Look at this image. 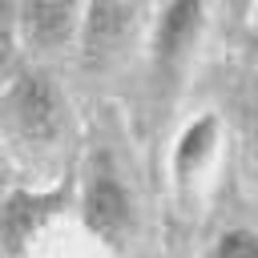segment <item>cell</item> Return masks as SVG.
Returning <instances> with one entry per match:
<instances>
[{
	"label": "cell",
	"mask_w": 258,
	"mask_h": 258,
	"mask_svg": "<svg viewBox=\"0 0 258 258\" xmlns=\"http://www.w3.org/2000/svg\"><path fill=\"white\" fill-rule=\"evenodd\" d=\"M226 8H230V20L234 24H246L250 12H254V0H226Z\"/></svg>",
	"instance_id": "30bf717a"
},
{
	"label": "cell",
	"mask_w": 258,
	"mask_h": 258,
	"mask_svg": "<svg viewBox=\"0 0 258 258\" xmlns=\"http://www.w3.org/2000/svg\"><path fill=\"white\" fill-rule=\"evenodd\" d=\"M202 32H206V0H165L149 44V81L157 97L177 89L189 56L202 44Z\"/></svg>",
	"instance_id": "277c9868"
},
{
	"label": "cell",
	"mask_w": 258,
	"mask_h": 258,
	"mask_svg": "<svg viewBox=\"0 0 258 258\" xmlns=\"http://www.w3.org/2000/svg\"><path fill=\"white\" fill-rule=\"evenodd\" d=\"M81 16H85V0H16L20 48H28L36 60H52L77 48Z\"/></svg>",
	"instance_id": "8992f818"
},
{
	"label": "cell",
	"mask_w": 258,
	"mask_h": 258,
	"mask_svg": "<svg viewBox=\"0 0 258 258\" xmlns=\"http://www.w3.org/2000/svg\"><path fill=\"white\" fill-rule=\"evenodd\" d=\"M218 149V113H198L173 141V189L185 198Z\"/></svg>",
	"instance_id": "52a82bcc"
},
{
	"label": "cell",
	"mask_w": 258,
	"mask_h": 258,
	"mask_svg": "<svg viewBox=\"0 0 258 258\" xmlns=\"http://www.w3.org/2000/svg\"><path fill=\"white\" fill-rule=\"evenodd\" d=\"M4 157H8V149H4V141H0V189H4V173H8V169H4Z\"/></svg>",
	"instance_id": "8fae6325"
},
{
	"label": "cell",
	"mask_w": 258,
	"mask_h": 258,
	"mask_svg": "<svg viewBox=\"0 0 258 258\" xmlns=\"http://www.w3.org/2000/svg\"><path fill=\"white\" fill-rule=\"evenodd\" d=\"M20 52V32H16V0H0V81L12 77V60Z\"/></svg>",
	"instance_id": "9c48e42d"
},
{
	"label": "cell",
	"mask_w": 258,
	"mask_h": 258,
	"mask_svg": "<svg viewBox=\"0 0 258 258\" xmlns=\"http://www.w3.org/2000/svg\"><path fill=\"white\" fill-rule=\"evenodd\" d=\"M141 24L137 0H85L77 56L85 73H109L133 44V32Z\"/></svg>",
	"instance_id": "5b68a950"
},
{
	"label": "cell",
	"mask_w": 258,
	"mask_h": 258,
	"mask_svg": "<svg viewBox=\"0 0 258 258\" xmlns=\"http://www.w3.org/2000/svg\"><path fill=\"white\" fill-rule=\"evenodd\" d=\"M73 173H60L48 189H8L0 198V258H28L48 226L73 206Z\"/></svg>",
	"instance_id": "3957f363"
},
{
	"label": "cell",
	"mask_w": 258,
	"mask_h": 258,
	"mask_svg": "<svg viewBox=\"0 0 258 258\" xmlns=\"http://www.w3.org/2000/svg\"><path fill=\"white\" fill-rule=\"evenodd\" d=\"M77 210L89 238L105 250H125L137 234V194L125 181L113 153H93L85 181L77 185Z\"/></svg>",
	"instance_id": "7a4b0ae2"
},
{
	"label": "cell",
	"mask_w": 258,
	"mask_h": 258,
	"mask_svg": "<svg viewBox=\"0 0 258 258\" xmlns=\"http://www.w3.org/2000/svg\"><path fill=\"white\" fill-rule=\"evenodd\" d=\"M254 129H258V113H254Z\"/></svg>",
	"instance_id": "7c38bea8"
},
{
	"label": "cell",
	"mask_w": 258,
	"mask_h": 258,
	"mask_svg": "<svg viewBox=\"0 0 258 258\" xmlns=\"http://www.w3.org/2000/svg\"><path fill=\"white\" fill-rule=\"evenodd\" d=\"M206 258H258V230H250V226L222 230L214 238V246L206 250Z\"/></svg>",
	"instance_id": "ba28073f"
},
{
	"label": "cell",
	"mask_w": 258,
	"mask_h": 258,
	"mask_svg": "<svg viewBox=\"0 0 258 258\" xmlns=\"http://www.w3.org/2000/svg\"><path fill=\"white\" fill-rule=\"evenodd\" d=\"M73 109L60 81L48 69H20L0 89V141L4 149L24 161L48 169L69 145Z\"/></svg>",
	"instance_id": "6da1fadb"
}]
</instances>
